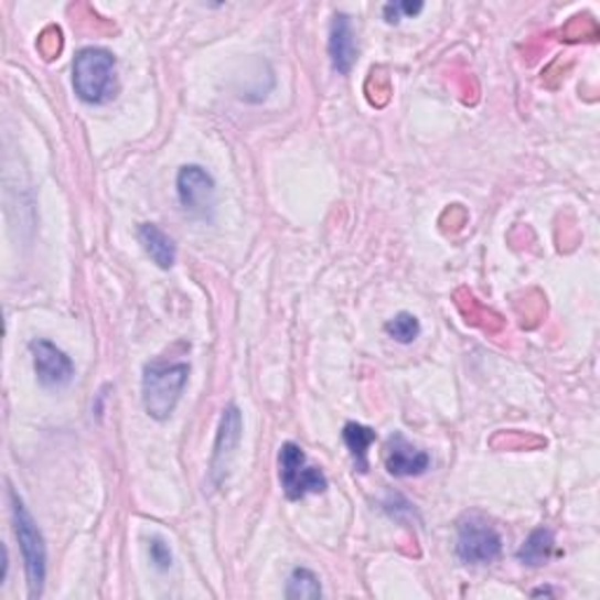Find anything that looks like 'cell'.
I'll return each mask as SVG.
<instances>
[{
  "label": "cell",
  "instance_id": "cell-7",
  "mask_svg": "<svg viewBox=\"0 0 600 600\" xmlns=\"http://www.w3.org/2000/svg\"><path fill=\"white\" fill-rule=\"evenodd\" d=\"M242 439V410L231 404L223 408L221 425L216 431V441H214V453H212V464H210V474L214 485H221L231 474V467L237 453V446Z\"/></svg>",
  "mask_w": 600,
  "mask_h": 600
},
{
  "label": "cell",
  "instance_id": "cell-4",
  "mask_svg": "<svg viewBox=\"0 0 600 600\" xmlns=\"http://www.w3.org/2000/svg\"><path fill=\"white\" fill-rule=\"evenodd\" d=\"M279 483L285 488L289 500H303L306 495L324 493L329 481L319 467L308 462L306 450L293 441H287L279 448Z\"/></svg>",
  "mask_w": 600,
  "mask_h": 600
},
{
  "label": "cell",
  "instance_id": "cell-14",
  "mask_svg": "<svg viewBox=\"0 0 600 600\" xmlns=\"http://www.w3.org/2000/svg\"><path fill=\"white\" fill-rule=\"evenodd\" d=\"M285 596L289 600H300V598H322V585H319V577L308 570V568H296L289 579H287V591Z\"/></svg>",
  "mask_w": 600,
  "mask_h": 600
},
{
  "label": "cell",
  "instance_id": "cell-2",
  "mask_svg": "<svg viewBox=\"0 0 600 600\" xmlns=\"http://www.w3.org/2000/svg\"><path fill=\"white\" fill-rule=\"evenodd\" d=\"M10 504H12V518H14V533L19 539V549H22L24 568H26V585L29 596L41 598L45 589V577H47V549L45 539L38 531V525L29 510L24 506V500L17 495L14 488L10 485Z\"/></svg>",
  "mask_w": 600,
  "mask_h": 600
},
{
  "label": "cell",
  "instance_id": "cell-12",
  "mask_svg": "<svg viewBox=\"0 0 600 600\" xmlns=\"http://www.w3.org/2000/svg\"><path fill=\"white\" fill-rule=\"evenodd\" d=\"M556 551V535L549 528H537L528 535L521 544V549L516 551V558L523 562V566L531 568H542L547 566Z\"/></svg>",
  "mask_w": 600,
  "mask_h": 600
},
{
  "label": "cell",
  "instance_id": "cell-1",
  "mask_svg": "<svg viewBox=\"0 0 600 600\" xmlns=\"http://www.w3.org/2000/svg\"><path fill=\"white\" fill-rule=\"evenodd\" d=\"M188 375H191V366L183 362L146 364L141 378V399L150 418L158 422L172 418V413L183 394V387L188 383Z\"/></svg>",
  "mask_w": 600,
  "mask_h": 600
},
{
  "label": "cell",
  "instance_id": "cell-8",
  "mask_svg": "<svg viewBox=\"0 0 600 600\" xmlns=\"http://www.w3.org/2000/svg\"><path fill=\"white\" fill-rule=\"evenodd\" d=\"M31 356H33V368L38 381L45 387H64L73 381L75 375V366L71 362V356L56 347L50 341H43V338H38L29 345Z\"/></svg>",
  "mask_w": 600,
  "mask_h": 600
},
{
  "label": "cell",
  "instance_id": "cell-9",
  "mask_svg": "<svg viewBox=\"0 0 600 600\" xmlns=\"http://www.w3.org/2000/svg\"><path fill=\"white\" fill-rule=\"evenodd\" d=\"M431 464V458L425 453L422 448L413 446L401 431H394V435L385 443V467L392 476L397 479H410V476H422Z\"/></svg>",
  "mask_w": 600,
  "mask_h": 600
},
{
  "label": "cell",
  "instance_id": "cell-16",
  "mask_svg": "<svg viewBox=\"0 0 600 600\" xmlns=\"http://www.w3.org/2000/svg\"><path fill=\"white\" fill-rule=\"evenodd\" d=\"M150 560L156 562V568L160 572L172 568V551H169V547H167V544L160 537L150 539Z\"/></svg>",
  "mask_w": 600,
  "mask_h": 600
},
{
  "label": "cell",
  "instance_id": "cell-17",
  "mask_svg": "<svg viewBox=\"0 0 600 600\" xmlns=\"http://www.w3.org/2000/svg\"><path fill=\"white\" fill-rule=\"evenodd\" d=\"M383 14H385V19H387V24H399L401 22V6L399 3H387L385 8H383Z\"/></svg>",
  "mask_w": 600,
  "mask_h": 600
},
{
  "label": "cell",
  "instance_id": "cell-10",
  "mask_svg": "<svg viewBox=\"0 0 600 600\" xmlns=\"http://www.w3.org/2000/svg\"><path fill=\"white\" fill-rule=\"evenodd\" d=\"M329 56L333 71L341 75H350L356 60V41L352 19L345 12H335L331 31H329Z\"/></svg>",
  "mask_w": 600,
  "mask_h": 600
},
{
  "label": "cell",
  "instance_id": "cell-13",
  "mask_svg": "<svg viewBox=\"0 0 600 600\" xmlns=\"http://www.w3.org/2000/svg\"><path fill=\"white\" fill-rule=\"evenodd\" d=\"M343 441L350 450L356 472L366 474L368 472V448L375 443V429L360 425V422H347L343 429Z\"/></svg>",
  "mask_w": 600,
  "mask_h": 600
},
{
  "label": "cell",
  "instance_id": "cell-3",
  "mask_svg": "<svg viewBox=\"0 0 600 600\" xmlns=\"http://www.w3.org/2000/svg\"><path fill=\"white\" fill-rule=\"evenodd\" d=\"M73 89L85 104H104L116 92V56L101 47H85L73 60Z\"/></svg>",
  "mask_w": 600,
  "mask_h": 600
},
{
  "label": "cell",
  "instance_id": "cell-5",
  "mask_svg": "<svg viewBox=\"0 0 600 600\" xmlns=\"http://www.w3.org/2000/svg\"><path fill=\"white\" fill-rule=\"evenodd\" d=\"M458 558L464 566H491L502 554V537L481 516H467L458 525Z\"/></svg>",
  "mask_w": 600,
  "mask_h": 600
},
{
  "label": "cell",
  "instance_id": "cell-6",
  "mask_svg": "<svg viewBox=\"0 0 600 600\" xmlns=\"http://www.w3.org/2000/svg\"><path fill=\"white\" fill-rule=\"evenodd\" d=\"M176 193L183 212L193 218H210L216 206V183L212 174L200 164H185L179 169Z\"/></svg>",
  "mask_w": 600,
  "mask_h": 600
},
{
  "label": "cell",
  "instance_id": "cell-11",
  "mask_svg": "<svg viewBox=\"0 0 600 600\" xmlns=\"http://www.w3.org/2000/svg\"><path fill=\"white\" fill-rule=\"evenodd\" d=\"M137 235H139L143 251L150 256V260H153L160 270L174 268L176 244L162 228H158L156 223H141Z\"/></svg>",
  "mask_w": 600,
  "mask_h": 600
},
{
  "label": "cell",
  "instance_id": "cell-15",
  "mask_svg": "<svg viewBox=\"0 0 600 600\" xmlns=\"http://www.w3.org/2000/svg\"><path fill=\"white\" fill-rule=\"evenodd\" d=\"M385 331L389 338H394V341L401 343V345H410L416 338L420 335V322L416 314L410 312H399L397 317H392L389 322L385 324Z\"/></svg>",
  "mask_w": 600,
  "mask_h": 600
}]
</instances>
